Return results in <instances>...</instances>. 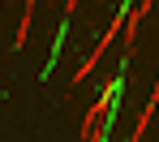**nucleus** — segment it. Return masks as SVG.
I'll return each instance as SVG.
<instances>
[{"label":"nucleus","instance_id":"nucleus-1","mask_svg":"<svg viewBox=\"0 0 159 142\" xmlns=\"http://www.w3.org/2000/svg\"><path fill=\"white\" fill-rule=\"evenodd\" d=\"M125 26H129V13H120V17H116V22L107 26V34H103V39H99V43H95V52H90V56L82 60V69H78V73H73V86H78V82H86V78L95 73V65H99V56H103V52H107V43H112V39H125Z\"/></svg>","mask_w":159,"mask_h":142},{"label":"nucleus","instance_id":"nucleus-2","mask_svg":"<svg viewBox=\"0 0 159 142\" xmlns=\"http://www.w3.org/2000/svg\"><path fill=\"white\" fill-rule=\"evenodd\" d=\"M151 13V0H138L129 4V26H125V39H120V48H125V56L133 52V43H138V30H142V17Z\"/></svg>","mask_w":159,"mask_h":142},{"label":"nucleus","instance_id":"nucleus-3","mask_svg":"<svg viewBox=\"0 0 159 142\" xmlns=\"http://www.w3.org/2000/svg\"><path fill=\"white\" fill-rule=\"evenodd\" d=\"M73 9H78V0H69V4H65V13H69V17H73Z\"/></svg>","mask_w":159,"mask_h":142}]
</instances>
